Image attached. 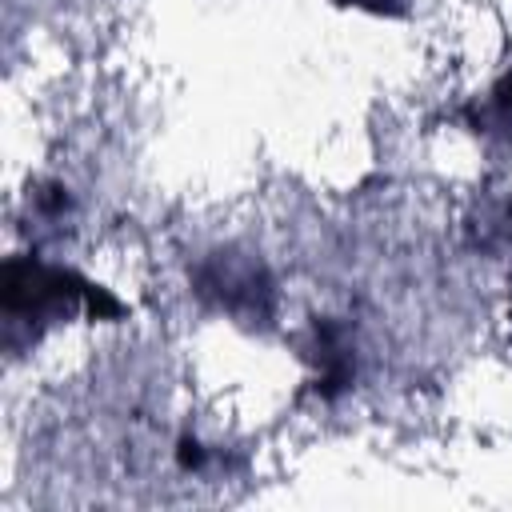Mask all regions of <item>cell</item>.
<instances>
[{
	"label": "cell",
	"instance_id": "obj_1",
	"mask_svg": "<svg viewBox=\"0 0 512 512\" xmlns=\"http://www.w3.org/2000/svg\"><path fill=\"white\" fill-rule=\"evenodd\" d=\"M72 312L88 316H120V304L92 280L76 276L72 268L44 264L36 256H12L4 264V324L8 340L24 328L32 340L68 320Z\"/></svg>",
	"mask_w": 512,
	"mask_h": 512
},
{
	"label": "cell",
	"instance_id": "obj_2",
	"mask_svg": "<svg viewBox=\"0 0 512 512\" xmlns=\"http://www.w3.org/2000/svg\"><path fill=\"white\" fill-rule=\"evenodd\" d=\"M192 288L204 304L228 312L240 324H268L276 308V284L260 256L220 248L204 256L192 272Z\"/></svg>",
	"mask_w": 512,
	"mask_h": 512
},
{
	"label": "cell",
	"instance_id": "obj_3",
	"mask_svg": "<svg viewBox=\"0 0 512 512\" xmlns=\"http://www.w3.org/2000/svg\"><path fill=\"white\" fill-rule=\"evenodd\" d=\"M312 360H316V392L320 396H340L352 384L356 372V348L348 340V332L336 320H324L312 328Z\"/></svg>",
	"mask_w": 512,
	"mask_h": 512
},
{
	"label": "cell",
	"instance_id": "obj_4",
	"mask_svg": "<svg viewBox=\"0 0 512 512\" xmlns=\"http://www.w3.org/2000/svg\"><path fill=\"white\" fill-rule=\"evenodd\" d=\"M480 136L512 148V68L488 88V96L472 108V120H468Z\"/></svg>",
	"mask_w": 512,
	"mask_h": 512
},
{
	"label": "cell",
	"instance_id": "obj_5",
	"mask_svg": "<svg viewBox=\"0 0 512 512\" xmlns=\"http://www.w3.org/2000/svg\"><path fill=\"white\" fill-rule=\"evenodd\" d=\"M480 240L484 248H512V204H504L496 216L480 224Z\"/></svg>",
	"mask_w": 512,
	"mask_h": 512
},
{
	"label": "cell",
	"instance_id": "obj_6",
	"mask_svg": "<svg viewBox=\"0 0 512 512\" xmlns=\"http://www.w3.org/2000/svg\"><path fill=\"white\" fill-rule=\"evenodd\" d=\"M344 8H364V12H380V16H400L408 8V0H336Z\"/></svg>",
	"mask_w": 512,
	"mask_h": 512
}]
</instances>
